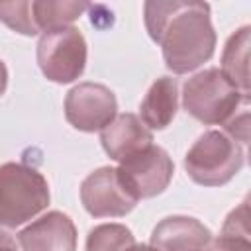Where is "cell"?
Returning a JSON list of instances; mask_svg holds the SVG:
<instances>
[{
  "label": "cell",
  "mask_w": 251,
  "mask_h": 251,
  "mask_svg": "<svg viewBox=\"0 0 251 251\" xmlns=\"http://www.w3.org/2000/svg\"><path fill=\"white\" fill-rule=\"evenodd\" d=\"M143 22L149 37L161 47L171 73L186 75L214 57L216 31L206 2H145Z\"/></svg>",
  "instance_id": "obj_1"
},
{
  "label": "cell",
  "mask_w": 251,
  "mask_h": 251,
  "mask_svg": "<svg viewBox=\"0 0 251 251\" xmlns=\"http://www.w3.org/2000/svg\"><path fill=\"white\" fill-rule=\"evenodd\" d=\"M47 178L29 165H0V227H18L49 206Z\"/></svg>",
  "instance_id": "obj_2"
},
{
  "label": "cell",
  "mask_w": 251,
  "mask_h": 251,
  "mask_svg": "<svg viewBox=\"0 0 251 251\" xmlns=\"http://www.w3.org/2000/svg\"><path fill=\"white\" fill-rule=\"evenodd\" d=\"M241 104L247 106L249 96L218 67L196 73L182 86V108L204 126H224Z\"/></svg>",
  "instance_id": "obj_3"
},
{
  "label": "cell",
  "mask_w": 251,
  "mask_h": 251,
  "mask_svg": "<svg viewBox=\"0 0 251 251\" xmlns=\"http://www.w3.org/2000/svg\"><path fill=\"white\" fill-rule=\"evenodd\" d=\"M245 163L243 147L220 129L204 131L184 157V171L200 186L227 184Z\"/></svg>",
  "instance_id": "obj_4"
},
{
  "label": "cell",
  "mask_w": 251,
  "mask_h": 251,
  "mask_svg": "<svg viewBox=\"0 0 251 251\" xmlns=\"http://www.w3.org/2000/svg\"><path fill=\"white\" fill-rule=\"evenodd\" d=\"M86 39L75 25L45 29L37 41V65L43 76L57 84L76 80L86 67Z\"/></svg>",
  "instance_id": "obj_5"
},
{
  "label": "cell",
  "mask_w": 251,
  "mask_h": 251,
  "mask_svg": "<svg viewBox=\"0 0 251 251\" xmlns=\"http://www.w3.org/2000/svg\"><path fill=\"white\" fill-rule=\"evenodd\" d=\"M116 171L124 186L139 202L143 198H153L165 192L173 178L175 163L163 147L151 143L120 161V167Z\"/></svg>",
  "instance_id": "obj_6"
},
{
  "label": "cell",
  "mask_w": 251,
  "mask_h": 251,
  "mask_svg": "<svg viewBox=\"0 0 251 251\" xmlns=\"http://www.w3.org/2000/svg\"><path fill=\"white\" fill-rule=\"evenodd\" d=\"M116 116V94L104 84L78 82L65 96V118L78 131H102Z\"/></svg>",
  "instance_id": "obj_7"
},
{
  "label": "cell",
  "mask_w": 251,
  "mask_h": 251,
  "mask_svg": "<svg viewBox=\"0 0 251 251\" xmlns=\"http://www.w3.org/2000/svg\"><path fill=\"white\" fill-rule=\"evenodd\" d=\"M80 202L92 218H122L135 208L137 198L124 186L114 167H100L82 180Z\"/></svg>",
  "instance_id": "obj_8"
},
{
  "label": "cell",
  "mask_w": 251,
  "mask_h": 251,
  "mask_svg": "<svg viewBox=\"0 0 251 251\" xmlns=\"http://www.w3.org/2000/svg\"><path fill=\"white\" fill-rule=\"evenodd\" d=\"M22 251H76V227L59 212H47L16 235Z\"/></svg>",
  "instance_id": "obj_9"
},
{
  "label": "cell",
  "mask_w": 251,
  "mask_h": 251,
  "mask_svg": "<svg viewBox=\"0 0 251 251\" xmlns=\"http://www.w3.org/2000/svg\"><path fill=\"white\" fill-rule=\"evenodd\" d=\"M212 239V231L196 218L169 216L151 231L149 245L155 251H204Z\"/></svg>",
  "instance_id": "obj_10"
},
{
  "label": "cell",
  "mask_w": 251,
  "mask_h": 251,
  "mask_svg": "<svg viewBox=\"0 0 251 251\" xmlns=\"http://www.w3.org/2000/svg\"><path fill=\"white\" fill-rule=\"evenodd\" d=\"M100 143L106 155L114 161H124L126 157L141 151L153 143V133L141 124L135 114H118L102 131Z\"/></svg>",
  "instance_id": "obj_11"
},
{
  "label": "cell",
  "mask_w": 251,
  "mask_h": 251,
  "mask_svg": "<svg viewBox=\"0 0 251 251\" xmlns=\"http://www.w3.org/2000/svg\"><path fill=\"white\" fill-rule=\"evenodd\" d=\"M178 110V84L173 76H159L139 104V120L147 129H165Z\"/></svg>",
  "instance_id": "obj_12"
},
{
  "label": "cell",
  "mask_w": 251,
  "mask_h": 251,
  "mask_svg": "<svg viewBox=\"0 0 251 251\" xmlns=\"http://www.w3.org/2000/svg\"><path fill=\"white\" fill-rule=\"evenodd\" d=\"M249 43L251 27L243 25L229 35L222 53L220 71L245 94L249 96Z\"/></svg>",
  "instance_id": "obj_13"
},
{
  "label": "cell",
  "mask_w": 251,
  "mask_h": 251,
  "mask_svg": "<svg viewBox=\"0 0 251 251\" xmlns=\"http://www.w3.org/2000/svg\"><path fill=\"white\" fill-rule=\"evenodd\" d=\"M90 4L86 2H67V0H37L31 2L33 20L39 27V31L61 27V25H73L75 20H78Z\"/></svg>",
  "instance_id": "obj_14"
},
{
  "label": "cell",
  "mask_w": 251,
  "mask_h": 251,
  "mask_svg": "<svg viewBox=\"0 0 251 251\" xmlns=\"http://www.w3.org/2000/svg\"><path fill=\"white\" fill-rule=\"evenodd\" d=\"M135 237L124 224H100L86 235V251H131Z\"/></svg>",
  "instance_id": "obj_15"
},
{
  "label": "cell",
  "mask_w": 251,
  "mask_h": 251,
  "mask_svg": "<svg viewBox=\"0 0 251 251\" xmlns=\"http://www.w3.org/2000/svg\"><path fill=\"white\" fill-rule=\"evenodd\" d=\"M0 22L8 25L10 29L22 33V35H37L39 27L33 20L31 2L27 0H16V2H0Z\"/></svg>",
  "instance_id": "obj_16"
},
{
  "label": "cell",
  "mask_w": 251,
  "mask_h": 251,
  "mask_svg": "<svg viewBox=\"0 0 251 251\" xmlns=\"http://www.w3.org/2000/svg\"><path fill=\"white\" fill-rule=\"evenodd\" d=\"M222 233L251 239L249 237V202H247V198L227 214V218L222 226Z\"/></svg>",
  "instance_id": "obj_17"
},
{
  "label": "cell",
  "mask_w": 251,
  "mask_h": 251,
  "mask_svg": "<svg viewBox=\"0 0 251 251\" xmlns=\"http://www.w3.org/2000/svg\"><path fill=\"white\" fill-rule=\"evenodd\" d=\"M226 131L231 139H235L239 145H247L249 143V112L241 110V114H233L226 124H224Z\"/></svg>",
  "instance_id": "obj_18"
},
{
  "label": "cell",
  "mask_w": 251,
  "mask_h": 251,
  "mask_svg": "<svg viewBox=\"0 0 251 251\" xmlns=\"http://www.w3.org/2000/svg\"><path fill=\"white\" fill-rule=\"evenodd\" d=\"M204 251H251V239L220 233V237H212L206 243Z\"/></svg>",
  "instance_id": "obj_19"
},
{
  "label": "cell",
  "mask_w": 251,
  "mask_h": 251,
  "mask_svg": "<svg viewBox=\"0 0 251 251\" xmlns=\"http://www.w3.org/2000/svg\"><path fill=\"white\" fill-rule=\"evenodd\" d=\"M0 251H18V241L4 229L0 233Z\"/></svg>",
  "instance_id": "obj_20"
},
{
  "label": "cell",
  "mask_w": 251,
  "mask_h": 251,
  "mask_svg": "<svg viewBox=\"0 0 251 251\" xmlns=\"http://www.w3.org/2000/svg\"><path fill=\"white\" fill-rule=\"evenodd\" d=\"M6 88H8V69H6L4 61L0 59V98L6 92Z\"/></svg>",
  "instance_id": "obj_21"
},
{
  "label": "cell",
  "mask_w": 251,
  "mask_h": 251,
  "mask_svg": "<svg viewBox=\"0 0 251 251\" xmlns=\"http://www.w3.org/2000/svg\"><path fill=\"white\" fill-rule=\"evenodd\" d=\"M131 251H155V249H153L151 245H137V243H135Z\"/></svg>",
  "instance_id": "obj_22"
},
{
  "label": "cell",
  "mask_w": 251,
  "mask_h": 251,
  "mask_svg": "<svg viewBox=\"0 0 251 251\" xmlns=\"http://www.w3.org/2000/svg\"><path fill=\"white\" fill-rule=\"evenodd\" d=\"M0 231H2V227H0Z\"/></svg>",
  "instance_id": "obj_23"
}]
</instances>
